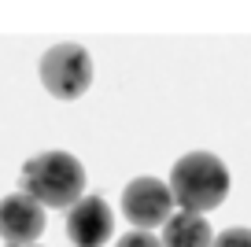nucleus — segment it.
I'll list each match as a JSON object with an SVG mask.
<instances>
[{
	"label": "nucleus",
	"mask_w": 251,
	"mask_h": 247,
	"mask_svg": "<svg viewBox=\"0 0 251 247\" xmlns=\"http://www.w3.org/2000/svg\"><path fill=\"white\" fill-rule=\"evenodd\" d=\"M211 244H214V232L203 214L177 210L163 225V247H211Z\"/></svg>",
	"instance_id": "obj_7"
},
{
	"label": "nucleus",
	"mask_w": 251,
	"mask_h": 247,
	"mask_svg": "<svg viewBox=\"0 0 251 247\" xmlns=\"http://www.w3.org/2000/svg\"><path fill=\"white\" fill-rule=\"evenodd\" d=\"M211 247H251V229H226L214 236Z\"/></svg>",
	"instance_id": "obj_8"
},
{
	"label": "nucleus",
	"mask_w": 251,
	"mask_h": 247,
	"mask_svg": "<svg viewBox=\"0 0 251 247\" xmlns=\"http://www.w3.org/2000/svg\"><path fill=\"white\" fill-rule=\"evenodd\" d=\"M19 185L23 196L37 199L45 210H71L85 192V166L71 151H41L23 162Z\"/></svg>",
	"instance_id": "obj_1"
},
{
	"label": "nucleus",
	"mask_w": 251,
	"mask_h": 247,
	"mask_svg": "<svg viewBox=\"0 0 251 247\" xmlns=\"http://www.w3.org/2000/svg\"><path fill=\"white\" fill-rule=\"evenodd\" d=\"M115 229V214L100 196H81L67 210V236L74 247H103Z\"/></svg>",
	"instance_id": "obj_6"
},
{
	"label": "nucleus",
	"mask_w": 251,
	"mask_h": 247,
	"mask_svg": "<svg viewBox=\"0 0 251 247\" xmlns=\"http://www.w3.org/2000/svg\"><path fill=\"white\" fill-rule=\"evenodd\" d=\"M33 247H37V244H33Z\"/></svg>",
	"instance_id": "obj_10"
},
{
	"label": "nucleus",
	"mask_w": 251,
	"mask_h": 247,
	"mask_svg": "<svg viewBox=\"0 0 251 247\" xmlns=\"http://www.w3.org/2000/svg\"><path fill=\"white\" fill-rule=\"evenodd\" d=\"M41 81L55 100H78L93 85V59L81 45H52L41 55Z\"/></svg>",
	"instance_id": "obj_3"
},
{
	"label": "nucleus",
	"mask_w": 251,
	"mask_h": 247,
	"mask_svg": "<svg viewBox=\"0 0 251 247\" xmlns=\"http://www.w3.org/2000/svg\"><path fill=\"white\" fill-rule=\"evenodd\" d=\"M45 232V207L30 196L15 192L0 199V240L8 247H33Z\"/></svg>",
	"instance_id": "obj_5"
},
{
	"label": "nucleus",
	"mask_w": 251,
	"mask_h": 247,
	"mask_svg": "<svg viewBox=\"0 0 251 247\" xmlns=\"http://www.w3.org/2000/svg\"><path fill=\"white\" fill-rule=\"evenodd\" d=\"M170 192H174V203L188 214H207V210L222 207V199L229 196L226 162L211 151L181 155L170 170Z\"/></svg>",
	"instance_id": "obj_2"
},
{
	"label": "nucleus",
	"mask_w": 251,
	"mask_h": 247,
	"mask_svg": "<svg viewBox=\"0 0 251 247\" xmlns=\"http://www.w3.org/2000/svg\"><path fill=\"white\" fill-rule=\"evenodd\" d=\"M174 210V192L166 181L159 177H133L122 192V214L133 229H155V225L170 222Z\"/></svg>",
	"instance_id": "obj_4"
},
{
	"label": "nucleus",
	"mask_w": 251,
	"mask_h": 247,
	"mask_svg": "<svg viewBox=\"0 0 251 247\" xmlns=\"http://www.w3.org/2000/svg\"><path fill=\"white\" fill-rule=\"evenodd\" d=\"M115 247H163V240L144 232V229H133V232H126V236H118Z\"/></svg>",
	"instance_id": "obj_9"
}]
</instances>
